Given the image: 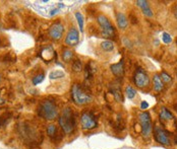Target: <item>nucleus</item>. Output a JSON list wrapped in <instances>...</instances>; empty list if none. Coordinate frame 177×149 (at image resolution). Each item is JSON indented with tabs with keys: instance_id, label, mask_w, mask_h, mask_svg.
I'll return each mask as SVG.
<instances>
[{
	"instance_id": "1",
	"label": "nucleus",
	"mask_w": 177,
	"mask_h": 149,
	"mask_svg": "<svg viewBox=\"0 0 177 149\" xmlns=\"http://www.w3.org/2000/svg\"><path fill=\"white\" fill-rule=\"evenodd\" d=\"M38 114L41 118L45 119V120H54L58 115V110L53 102L46 100L40 104Z\"/></svg>"
},
{
	"instance_id": "2",
	"label": "nucleus",
	"mask_w": 177,
	"mask_h": 149,
	"mask_svg": "<svg viewBox=\"0 0 177 149\" xmlns=\"http://www.w3.org/2000/svg\"><path fill=\"white\" fill-rule=\"evenodd\" d=\"M59 124L63 129L64 133L70 134L75 127V120H74L73 113L70 108H66L63 110L62 115L59 118Z\"/></svg>"
},
{
	"instance_id": "3",
	"label": "nucleus",
	"mask_w": 177,
	"mask_h": 149,
	"mask_svg": "<svg viewBox=\"0 0 177 149\" xmlns=\"http://www.w3.org/2000/svg\"><path fill=\"white\" fill-rule=\"evenodd\" d=\"M71 96L73 102L79 106L85 105V104H87V102H90L92 100V96L85 94L79 84H74L72 86Z\"/></svg>"
},
{
	"instance_id": "4",
	"label": "nucleus",
	"mask_w": 177,
	"mask_h": 149,
	"mask_svg": "<svg viewBox=\"0 0 177 149\" xmlns=\"http://www.w3.org/2000/svg\"><path fill=\"white\" fill-rule=\"evenodd\" d=\"M139 122L141 124V133H143V137L149 138L153 130L150 114L148 112H143V113L139 114Z\"/></svg>"
},
{
	"instance_id": "5",
	"label": "nucleus",
	"mask_w": 177,
	"mask_h": 149,
	"mask_svg": "<svg viewBox=\"0 0 177 149\" xmlns=\"http://www.w3.org/2000/svg\"><path fill=\"white\" fill-rule=\"evenodd\" d=\"M98 22L99 25L102 27V35L105 38H113L115 36V29L113 25H111V22L108 20V18L104 15L98 16Z\"/></svg>"
},
{
	"instance_id": "6",
	"label": "nucleus",
	"mask_w": 177,
	"mask_h": 149,
	"mask_svg": "<svg viewBox=\"0 0 177 149\" xmlns=\"http://www.w3.org/2000/svg\"><path fill=\"white\" fill-rule=\"evenodd\" d=\"M81 127L85 130H93L98 126V123L95 119V116L92 113H89V112H85L81 115Z\"/></svg>"
},
{
	"instance_id": "7",
	"label": "nucleus",
	"mask_w": 177,
	"mask_h": 149,
	"mask_svg": "<svg viewBox=\"0 0 177 149\" xmlns=\"http://www.w3.org/2000/svg\"><path fill=\"white\" fill-rule=\"evenodd\" d=\"M154 135H155V139L157 142H159L160 144L165 145V146H168L170 145V138H169V133L166 132L165 130H163L162 128L159 127H155L154 129Z\"/></svg>"
},
{
	"instance_id": "8",
	"label": "nucleus",
	"mask_w": 177,
	"mask_h": 149,
	"mask_svg": "<svg viewBox=\"0 0 177 149\" xmlns=\"http://www.w3.org/2000/svg\"><path fill=\"white\" fill-rule=\"evenodd\" d=\"M133 79H135V84H137L139 87H141V88L148 86L149 83H150V78H149L148 74L143 71V69H141V68L135 71Z\"/></svg>"
},
{
	"instance_id": "9",
	"label": "nucleus",
	"mask_w": 177,
	"mask_h": 149,
	"mask_svg": "<svg viewBox=\"0 0 177 149\" xmlns=\"http://www.w3.org/2000/svg\"><path fill=\"white\" fill-rule=\"evenodd\" d=\"M64 31V27L61 25L60 22H56L50 27L49 29V36L52 40L54 41H58L59 39H61Z\"/></svg>"
},
{
	"instance_id": "10",
	"label": "nucleus",
	"mask_w": 177,
	"mask_h": 149,
	"mask_svg": "<svg viewBox=\"0 0 177 149\" xmlns=\"http://www.w3.org/2000/svg\"><path fill=\"white\" fill-rule=\"evenodd\" d=\"M79 31H77L76 29L72 27V29H70L69 31H68L66 39H65V43H66V45H68V46L73 47V46H76V45L79 44Z\"/></svg>"
},
{
	"instance_id": "11",
	"label": "nucleus",
	"mask_w": 177,
	"mask_h": 149,
	"mask_svg": "<svg viewBox=\"0 0 177 149\" xmlns=\"http://www.w3.org/2000/svg\"><path fill=\"white\" fill-rule=\"evenodd\" d=\"M111 71L117 77H122L124 74V66H123V60H120L116 64H113L111 66Z\"/></svg>"
},
{
	"instance_id": "12",
	"label": "nucleus",
	"mask_w": 177,
	"mask_h": 149,
	"mask_svg": "<svg viewBox=\"0 0 177 149\" xmlns=\"http://www.w3.org/2000/svg\"><path fill=\"white\" fill-rule=\"evenodd\" d=\"M56 56V54H55V52L53 51V49H52V47H46L44 48V49L42 50V52H41V57H42V59H44V60L46 61V62H49L50 60H51L52 58H54Z\"/></svg>"
},
{
	"instance_id": "13",
	"label": "nucleus",
	"mask_w": 177,
	"mask_h": 149,
	"mask_svg": "<svg viewBox=\"0 0 177 149\" xmlns=\"http://www.w3.org/2000/svg\"><path fill=\"white\" fill-rule=\"evenodd\" d=\"M137 5L139 7H141L145 15L152 17V16H153V12H152V10H151L150 6H149L148 1H146V0H139V1H137Z\"/></svg>"
},
{
	"instance_id": "14",
	"label": "nucleus",
	"mask_w": 177,
	"mask_h": 149,
	"mask_svg": "<svg viewBox=\"0 0 177 149\" xmlns=\"http://www.w3.org/2000/svg\"><path fill=\"white\" fill-rule=\"evenodd\" d=\"M160 120L163 123L170 122V121L174 120V117H173L172 113L170 111H168L166 108H162L161 112H160Z\"/></svg>"
},
{
	"instance_id": "15",
	"label": "nucleus",
	"mask_w": 177,
	"mask_h": 149,
	"mask_svg": "<svg viewBox=\"0 0 177 149\" xmlns=\"http://www.w3.org/2000/svg\"><path fill=\"white\" fill-rule=\"evenodd\" d=\"M116 19H117V23H118V27H120V29H126V27H127L128 20H127L126 16L124 15L123 13L119 12V13L117 14V16H116Z\"/></svg>"
},
{
	"instance_id": "16",
	"label": "nucleus",
	"mask_w": 177,
	"mask_h": 149,
	"mask_svg": "<svg viewBox=\"0 0 177 149\" xmlns=\"http://www.w3.org/2000/svg\"><path fill=\"white\" fill-rule=\"evenodd\" d=\"M164 87V84L163 82H162V79L161 77H160L158 74H156V75L154 76V89L156 91H161L162 89H163Z\"/></svg>"
},
{
	"instance_id": "17",
	"label": "nucleus",
	"mask_w": 177,
	"mask_h": 149,
	"mask_svg": "<svg viewBox=\"0 0 177 149\" xmlns=\"http://www.w3.org/2000/svg\"><path fill=\"white\" fill-rule=\"evenodd\" d=\"M101 47L104 51L111 52V51H113V49H114V45H113L112 42H110V41H105V42H103L101 44Z\"/></svg>"
},
{
	"instance_id": "18",
	"label": "nucleus",
	"mask_w": 177,
	"mask_h": 149,
	"mask_svg": "<svg viewBox=\"0 0 177 149\" xmlns=\"http://www.w3.org/2000/svg\"><path fill=\"white\" fill-rule=\"evenodd\" d=\"M73 57V52L70 50H64L62 53V59L65 62H69Z\"/></svg>"
},
{
	"instance_id": "19",
	"label": "nucleus",
	"mask_w": 177,
	"mask_h": 149,
	"mask_svg": "<svg viewBox=\"0 0 177 149\" xmlns=\"http://www.w3.org/2000/svg\"><path fill=\"white\" fill-rule=\"evenodd\" d=\"M113 94H114V98L117 102H122L123 98H122V94H121V90L119 88V85H117V87L113 88Z\"/></svg>"
},
{
	"instance_id": "20",
	"label": "nucleus",
	"mask_w": 177,
	"mask_h": 149,
	"mask_svg": "<svg viewBox=\"0 0 177 149\" xmlns=\"http://www.w3.org/2000/svg\"><path fill=\"white\" fill-rule=\"evenodd\" d=\"M72 70L75 72H81L83 70V63L81 60H75L72 64Z\"/></svg>"
},
{
	"instance_id": "21",
	"label": "nucleus",
	"mask_w": 177,
	"mask_h": 149,
	"mask_svg": "<svg viewBox=\"0 0 177 149\" xmlns=\"http://www.w3.org/2000/svg\"><path fill=\"white\" fill-rule=\"evenodd\" d=\"M57 133V128L55 125H49L47 128V134L48 136H50V137H54V136L56 135Z\"/></svg>"
},
{
	"instance_id": "22",
	"label": "nucleus",
	"mask_w": 177,
	"mask_h": 149,
	"mask_svg": "<svg viewBox=\"0 0 177 149\" xmlns=\"http://www.w3.org/2000/svg\"><path fill=\"white\" fill-rule=\"evenodd\" d=\"M64 72L62 71H59V70H56V71H52L51 73H50L49 77L51 78V79H56V78H62L64 77Z\"/></svg>"
},
{
	"instance_id": "23",
	"label": "nucleus",
	"mask_w": 177,
	"mask_h": 149,
	"mask_svg": "<svg viewBox=\"0 0 177 149\" xmlns=\"http://www.w3.org/2000/svg\"><path fill=\"white\" fill-rule=\"evenodd\" d=\"M75 17H76V19H77V23H79V29H81V31H83V14H81V12H76Z\"/></svg>"
},
{
	"instance_id": "24",
	"label": "nucleus",
	"mask_w": 177,
	"mask_h": 149,
	"mask_svg": "<svg viewBox=\"0 0 177 149\" xmlns=\"http://www.w3.org/2000/svg\"><path fill=\"white\" fill-rule=\"evenodd\" d=\"M125 91H126V94H127V98H130V100L135 98V94H137L135 89L132 88V87L130 86V85H127V86H126Z\"/></svg>"
},
{
	"instance_id": "25",
	"label": "nucleus",
	"mask_w": 177,
	"mask_h": 149,
	"mask_svg": "<svg viewBox=\"0 0 177 149\" xmlns=\"http://www.w3.org/2000/svg\"><path fill=\"white\" fill-rule=\"evenodd\" d=\"M43 79H44V74H38V75H36L33 78V84L34 85L39 84L40 82H42Z\"/></svg>"
},
{
	"instance_id": "26",
	"label": "nucleus",
	"mask_w": 177,
	"mask_h": 149,
	"mask_svg": "<svg viewBox=\"0 0 177 149\" xmlns=\"http://www.w3.org/2000/svg\"><path fill=\"white\" fill-rule=\"evenodd\" d=\"M160 77H161V79H162V80H164V81H165L166 83H170L171 81H172V78H171V76L169 75V74L166 73L165 71L162 72V73H161V76H160Z\"/></svg>"
},
{
	"instance_id": "27",
	"label": "nucleus",
	"mask_w": 177,
	"mask_h": 149,
	"mask_svg": "<svg viewBox=\"0 0 177 149\" xmlns=\"http://www.w3.org/2000/svg\"><path fill=\"white\" fill-rule=\"evenodd\" d=\"M162 40H163V42L165 43V44H170V43L172 42V38H171L170 35L167 33H163V35H162Z\"/></svg>"
},
{
	"instance_id": "28",
	"label": "nucleus",
	"mask_w": 177,
	"mask_h": 149,
	"mask_svg": "<svg viewBox=\"0 0 177 149\" xmlns=\"http://www.w3.org/2000/svg\"><path fill=\"white\" fill-rule=\"evenodd\" d=\"M93 75V70L92 67H91V64H87V67H85V78H91Z\"/></svg>"
},
{
	"instance_id": "29",
	"label": "nucleus",
	"mask_w": 177,
	"mask_h": 149,
	"mask_svg": "<svg viewBox=\"0 0 177 149\" xmlns=\"http://www.w3.org/2000/svg\"><path fill=\"white\" fill-rule=\"evenodd\" d=\"M148 107H149V104H148V102H141V110L148 109Z\"/></svg>"
},
{
	"instance_id": "30",
	"label": "nucleus",
	"mask_w": 177,
	"mask_h": 149,
	"mask_svg": "<svg viewBox=\"0 0 177 149\" xmlns=\"http://www.w3.org/2000/svg\"><path fill=\"white\" fill-rule=\"evenodd\" d=\"M173 13H174V16L177 18V3L174 5V8H173Z\"/></svg>"
},
{
	"instance_id": "31",
	"label": "nucleus",
	"mask_w": 177,
	"mask_h": 149,
	"mask_svg": "<svg viewBox=\"0 0 177 149\" xmlns=\"http://www.w3.org/2000/svg\"><path fill=\"white\" fill-rule=\"evenodd\" d=\"M57 11H58V9H54V10L51 11V15H54L55 13H57Z\"/></svg>"
},
{
	"instance_id": "32",
	"label": "nucleus",
	"mask_w": 177,
	"mask_h": 149,
	"mask_svg": "<svg viewBox=\"0 0 177 149\" xmlns=\"http://www.w3.org/2000/svg\"><path fill=\"white\" fill-rule=\"evenodd\" d=\"M2 104H4V100L0 98V105H2Z\"/></svg>"
},
{
	"instance_id": "33",
	"label": "nucleus",
	"mask_w": 177,
	"mask_h": 149,
	"mask_svg": "<svg viewBox=\"0 0 177 149\" xmlns=\"http://www.w3.org/2000/svg\"><path fill=\"white\" fill-rule=\"evenodd\" d=\"M173 108H174V110L177 112V104H175V105H174V107H173Z\"/></svg>"
},
{
	"instance_id": "34",
	"label": "nucleus",
	"mask_w": 177,
	"mask_h": 149,
	"mask_svg": "<svg viewBox=\"0 0 177 149\" xmlns=\"http://www.w3.org/2000/svg\"><path fill=\"white\" fill-rule=\"evenodd\" d=\"M175 142L177 143V136H175Z\"/></svg>"
}]
</instances>
